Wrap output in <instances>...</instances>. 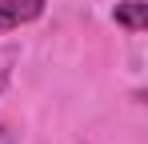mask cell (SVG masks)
I'll list each match as a JSON object with an SVG mask.
<instances>
[{
    "mask_svg": "<svg viewBox=\"0 0 148 144\" xmlns=\"http://www.w3.org/2000/svg\"><path fill=\"white\" fill-rule=\"evenodd\" d=\"M44 16V0H0V32L24 28Z\"/></svg>",
    "mask_w": 148,
    "mask_h": 144,
    "instance_id": "1",
    "label": "cell"
},
{
    "mask_svg": "<svg viewBox=\"0 0 148 144\" xmlns=\"http://www.w3.org/2000/svg\"><path fill=\"white\" fill-rule=\"evenodd\" d=\"M112 20L120 28H128V32H144L148 28V4L144 0H120L112 8Z\"/></svg>",
    "mask_w": 148,
    "mask_h": 144,
    "instance_id": "2",
    "label": "cell"
},
{
    "mask_svg": "<svg viewBox=\"0 0 148 144\" xmlns=\"http://www.w3.org/2000/svg\"><path fill=\"white\" fill-rule=\"evenodd\" d=\"M0 144H16V132H12L8 124H0Z\"/></svg>",
    "mask_w": 148,
    "mask_h": 144,
    "instance_id": "3",
    "label": "cell"
},
{
    "mask_svg": "<svg viewBox=\"0 0 148 144\" xmlns=\"http://www.w3.org/2000/svg\"><path fill=\"white\" fill-rule=\"evenodd\" d=\"M4 80H8V68H0V88H4Z\"/></svg>",
    "mask_w": 148,
    "mask_h": 144,
    "instance_id": "4",
    "label": "cell"
}]
</instances>
